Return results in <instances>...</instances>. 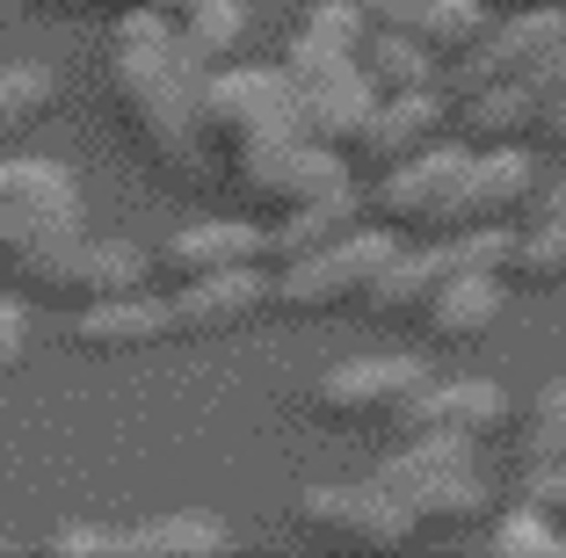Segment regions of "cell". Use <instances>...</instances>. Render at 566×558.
<instances>
[{"label":"cell","instance_id":"obj_26","mask_svg":"<svg viewBox=\"0 0 566 558\" xmlns=\"http://www.w3.org/2000/svg\"><path fill=\"white\" fill-rule=\"evenodd\" d=\"M175 22V44L189 51V66H226V59H233V44L240 36H248V8H240V0H189L182 15H167Z\"/></svg>","mask_w":566,"mask_h":558},{"label":"cell","instance_id":"obj_10","mask_svg":"<svg viewBox=\"0 0 566 558\" xmlns=\"http://www.w3.org/2000/svg\"><path fill=\"white\" fill-rule=\"evenodd\" d=\"M298 529L313 544H334V551H400L407 523L400 508L385 501L378 478H349V486H305L298 493Z\"/></svg>","mask_w":566,"mask_h":558},{"label":"cell","instance_id":"obj_15","mask_svg":"<svg viewBox=\"0 0 566 558\" xmlns=\"http://www.w3.org/2000/svg\"><path fill=\"white\" fill-rule=\"evenodd\" d=\"M537 197V167L531 146H486L465 160V181H458V203H450V232H486L523 218Z\"/></svg>","mask_w":566,"mask_h":558},{"label":"cell","instance_id":"obj_2","mask_svg":"<svg viewBox=\"0 0 566 558\" xmlns=\"http://www.w3.org/2000/svg\"><path fill=\"white\" fill-rule=\"evenodd\" d=\"M385 501L400 508L407 537H465L494 515V486L480 472V443H458V435H400V450L378 464Z\"/></svg>","mask_w":566,"mask_h":558},{"label":"cell","instance_id":"obj_24","mask_svg":"<svg viewBox=\"0 0 566 558\" xmlns=\"http://www.w3.org/2000/svg\"><path fill=\"white\" fill-rule=\"evenodd\" d=\"M356 73L370 81V95H407V87L436 81V59L407 30H364V44H356Z\"/></svg>","mask_w":566,"mask_h":558},{"label":"cell","instance_id":"obj_30","mask_svg":"<svg viewBox=\"0 0 566 558\" xmlns=\"http://www.w3.org/2000/svg\"><path fill=\"white\" fill-rule=\"evenodd\" d=\"M486 551H566V529L537 508H509L501 523H486Z\"/></svg>","mask_w":566,"mask_h":558},{"label":"cell","instance_id":"obj_14","mask_svg":"<svg viewBox=\"0 0 566 558\" xmlns=\"http://www.w3.org/2000/svg\"><path fill=\"white\" fill-rule=\"evenodd\" d=\"M509 392H501L494 378H421L415 399H407L400 413H392V428L400 435H458V443H486L494 428H509Z\"/></svg>","mask_w":566,"mask_h":558},{"label":"cell","instance_id":"obj_25","mask_svg":"<svg viewBox=\"0 0 566 558\" xmlns=\"http://www.w3.org/2000/svg\"><path fill=\"white\" fill-rule=\"evenodd\" d=\"M501 283H516V291H566V218L559 211H545L531 232H509Z\"/></svg>","mask_w":566,"mask_h":558},{"label":"cell","instance_id":"obj_23","mask_svg":"<svg viewBox=\"0 0 566 558\" xmlns=\"http://www.w3.org/2000/svg\"><path fill=\"white\" fill-rule=\"evenodd\" d=\"M486 22H494V8H486V0H421L415 22H407V36H415V44L436 59V73H443V66H458V59L480 44Z\"/></svg>","mask_w":566,"mask_h":558},{"label":"cell","instance_id":"obj_31","mask_svg":"<svg viewBox=\"0 0 566 558\" xmlns=\"http://www.w3.org/2000/svg\"><path fill=\"white\" fill-rule=\"evenodd\" d=\"M44 551H59V558H124V529H59Z\"/></svg>","mask_w":566,"mask_h":558},{"label":"cell","instance_id":"obj_27","mask_svg":"<svg viewBox=\"0 0 566 558\" xmlns=\"http://www.w3.org/2000/svg\"><path fill=\"white\" fill-rule=\"evenodd\" d=\"M51 102H59L51 66H0V152L36 131V124L51 116Z\"/></svg>","mask_w":566,"mask_h":558},{"label":"cell","instance_id":"obj_19","mask_svg":"<svg viewBox=\"0 0 566 558\" xmlns=\"http://www.w3.org/2000/svg\"><path fill=\"white\" fill-rule=\"evenodd\" d=\"M73 341H81L87 356H138V348L175 341V334H167V297H153V291L95 297V305L73 313Z\"/></svg>","mask_w":566,"mask_h":558},{"label":"cell","instance_id":"obj_38","mask_svg":"<svg viewBox=\"0 0 566 558\" xmlns=\"http://www.w3.org/2000/svg\"><path fill=\"white\" fill-rule=\"evenodd\" d=\"M486 8L501 15V8H566V0H486Z\"/></svg>","mask_w":566,"mask_h":558},{"label":"cell","instance_id":"obj_33","mask_svg":"<svg viewBox=\"0 0 566 558\" xmlns=\"http://www.w3.org/2000/svg\"><path fill=\"white\" fill-rule=\"evenodd\" d=\"M349 8H356V22H364V30H407L421 0H349Z\"/></svg>","mask_w":566,"mask_h":558},{"label":"cell","instance_id":"obj_41","mask_svg":"<svg viewBox=\"0 0 566 558\" xmlns=\"http://www.w3.org/2000/svg\"><path fill=\"white\" fill-rule=\"evenodd\" d=\"M15 362H22V356H8V348H0V370H15Z\"/></svg>","mask_w":566,"mask_h":558},{"label":"cell","instance_id":"obj_39","mask_svg":"<svg viewBox=\"0 0 566 558\" xmlns=\"http://www.w3.org/2000/svg\"><path fill=\"white\" fill-rule=\"evenodd\" d=\"M138 8H160V15H182L189 0H138Z\"/></svg>","mask_w":566,"mask_h":558},{"label":"cell","instance_id":"obj_22","mask_svg":"<svg viewBox=\"0 0 566 558\" xmlns=\"http://www.w3.org/2000/svg\"><path fill=\"white\" fill-rule=\"evenodd\" d=\"M218 551H233V529L203 508H175L124 529V558H218Z\"/></svg>","mask_w":566,"mask_h":558},{"label":"cell","instance_id":"obj_17","mask_svg":"<svg viewBox=\"0 0 566 558\" xmlns=\"http://www.w3.org/2000/svg\"><path fill=\"white\" fill-rule=\"evenodd\" d=\"M450 138L472 146V152H486V146H531V138H537V95L523 81L450 87Z\"/></svg>","mask_w":566,"mask_h":558},{"label":"cell","instance_id":"obj_13","mask_svg":"<svg viewBox=\"0 0 566 558\" xmlns=\"http://www.w3.org/2000/svg\"><path fill=\"white\" fill-rule=\"evenodd\" d=\"M269 305V269H218V276H182L167 291V334L175 341H218V334H240L254 313Z\"/></svg>","mask_w":566,"mask_h":558},{"label":"cell","instance_id":"obj_8","mask_svg":"<svg viewBox=\"0 0 566 558\" xmlns=\"http://www.w3.org/2000/svg\"><path fill=\"white\" fill-rule=\"evenodd\" d=\"M334 181H356L349 175V152L319 146L313 131H291V138H262V146L233 152V189L248 211H291V203L319 197V189H334Z\"/></svg>","mask_w":566,"mask_h":558},{"label":"cell","instance_id":"obj_5","mask_svg":"<svg viewBox=\"0 0 566 558\" xmlns=\"http://www.w3.org/2000/svg\"><path fill=\"white\" fill-rule=\"evenodd\" d=\"M465 160H472V146L436 138V146L378 167V189L364 197V218L385 225V232H400V240H436V232H450V203H458Z\"/></svg>","mask_w":566,"mask_h":558},{"label":"cell","instance_id":"obj_34","mask_svg":"<svg viewBox=\"0 0 566 558\" xmlns=\"http://www.w3.org/2000/svg\"><path fill=\"white\" fill-rule=\"evenodd\" d=\"M531 146H545V152H566V87L545 102V109H537V138H531Z\"/></svg>","mask_w":566,"mask_h":558},{"label":"cell","instance_id":"obj_16","mask_svg":"<svg viewBox=\"0 0 566 558\" xmlns=\"http://www.w3.org/2000/svg\"><path fill=\"white\" fill-rule=\"evenodd\" d=\"M443 124H450V95L436 81L429 87H407V95H378V102H370V116H364V131H356V146H349V160L392 167V160H407V152L436 146Z\"/></svg>","mask_w":566,"mask_h":558},{"label":"cell","instance_id":"obj_3","mask_svg":"<svg viewBox=\"0 0 566 558\" xmlns=\"http://www.w3.org/2000/svg\"><path fill=\"white\" fill-rule=\"evenodd\" d=\"M400 246V232L385 225H356L342 232L334 246H319V254H298V262L269 269V313L283 319H334V313H356L370 291V276L385 269V254Z\"/></svg>","mask_w":566,"mask_h":558},{"label":"cell","instance_id":"obj_20","mask_svg":"<svg viewBox=\"0 0 566 558\" xmlns=\"http://www.w3.org/2000/svg\"><path fill=\"white\" fill-rule=\"evenodd\" d=\"M501 297H509V283H501L494 269H465V276L436 283V297L421 305L415 327L436 334V341H450V348H472V341H486V334H494Z\"/></svg>","mask_w":566,"mask_h":558},{"label":"cell","instance_id":"obj_4","mask_svg":"<svg viewBox=\"0 0 566 558\" xmlns=\"http://www.w3.org/2000/svg\"><path fill=\"white\" fill-rule=\"evenodd\" d=\"M305 131L298 95L283 81V66H211L197 87V138L233 160V152L262 146V138H291Z\"/></svg>","mask_w":566,"mask_h":558},{"label":"cell","instance_id":"obj_6","mask_svg":"<svg viewBox=\"0 0 566 558\" xmlns=\"http://www.w3.org/2000/svg\"><path fill=\"white\" fill-rule=\"evenodd\" d=\"M81 218H87L81 181L59 160H0V262L8 269L81 232Z\"/></svg>","mask_w":566,"mask_h":558},{"label":"cell","instance_id":"obj_21","mask_svg":"<svg viewBox=\"0 0 566 558\" xmlns=\"http://www.w3.org/2000/svg\"><path fill=\"white\" fill-rule=\"evenodd\" d=\"M248 262H262V225H248V218H203V225L175 232V240L160 246V269L175 283L182 276H218V269H248Z\"/></svg>","mask_w":566,"mask_h":558},{"label":"cell","instance_id":"obj_18","mask_svg":"<svg viewBox=\"0 0 566 558\" xmlns=\"http://www.w3.org/2000/svg\"><path fill=\"white\" fill-rule=\"evenodd\" d=\"M356 225H364V189H356V181H334V189H319V197L276 211V225L262 232V262L283 269V262H298V254L334 246L342 232H356Z\"/></svg>","mask_w":566,"mask_h":558},{"label":"cell","instance_id":"obj_1","mask_svg":"<svg viewBox=\"0 0 566 558\" xmlns=\"http://www.w3.org/2000/svg\"><path fill=\"white\" fill-rule=\"evenodd\" d=\"M109 87H117V109L132 124V138L153 152L160 167L189 175L203 160L197 138V87L203 66H189V51L175 44V22L160 8H124L117 36H109Z\"/></svg>","mask_w":566,"mask_h":558},{"label":"cell","instance_id":"obj_35","mask_svg":"<svg viewBox=\"0 0 566 558\" xmlns=\"http://www.w3.org/2000/svg\"><path fill=\"white\" fill-rule=\"evenodd\" d=\"M22 305H8V297H0V348H8V356H22Z\"/></svg>","mask_w":566,"mask_h":558},{"label":"cell","instance_id":"obj_11","mask_svg":"<svg viewBox=\"0 0 566 558\" xmlns=\"http://www.w3.org/2000/svg\"><path fill=\"white\" fill-rule=\"evenodd\" d=\"M283 81H291V95H298V116L305 131L319 138V146L349 152L356 131H364L370 116V81L356 73V59H313V51H283Z\"/></svg>","mask_w":566,"mask_h":558},{"label":"cell","instance_id":"obj_37","mask_svg":"<svg viewBox=\"0 0 566 558\" xmlns=\"http://www.w3.org/2000/svg\"><path fill=\"white\" fill-rule=\"evenodd\" d=\"M30 8H36V0H0V30H8V22H22Z\"/></svg>","mask_w":566,"mask_h":558},{"label":"cell","instance_id":"obj_7","mask_svg":"<svg viewBox=\"0 0 566 558\" xmlns=\"http://www.w3.org/2000/svg\"><path fill=\"white\" fill-rule=\"evenodd\" d=\"M22 283H30V297H44V305H95V297H117V291H146V254L124 240H87V232H66L59 246H44V254H30V262L15 269Z\"/></svg>","mask_w":566,"mask_h":558},{"label":"cell","instance_id":"obj_40","mask_svg":"<svg viewBox=\"0 0 566 558\" xmlns=\"http://www.w3.org/2000/svg\"><path fill=\"white\" fill-rule=\"evenodd\" d=\"M545 211H559V218H566V181H559V189L545 197Z\"/></svg>","mask_w":566,"mask_h":558},{"label":"cell","instance_id":"obj_12","mask_svg":"<svg viewBox=\"0 0 566 558\" xmlns=\"http://www.w3.org/2000/svg\"><path fill=\"white\" fill-rule=\"evenodd\" d=\"M566 51V8H501L494 22L480 30V44L458 59V87H480V81H531L545 59Z\"/></svg>","mask_w":566,"mask_h":558},{"label":"cell","instance_id":"obj_9","mask_svg":"<svg viewBox=\"0 0 566 558\" xmlns=\"http://www.w3.org/2000/svg\"><path fill=\"white\" fill-rule=\"evenodd\" d=\"M429 378L415 356H349L313 385V421L327 428H392V413Z\"/></svg>","mask_w":566,"mask_h":558},{"label":"cell","instance_id":"obj_28","mask_svg":"<svg viewBox=\"0 0 566 558\" xmlns=\"http://www.w3.org/2000/svg\"><path fill=\"white\" fill-rule=\"evenodd\" d=\"M559 464H566V378H552L523 421V472H559Z\"/></svg>","mask_w":566,"mask_h":558},{"label":"cell","instance_id":"obj_29","mask_svg":"<svg viewBox=\"0 0 566 558\" xmlns=\"http://www.w3.org/2000/svg\"><path fill=\"white\" fill-rule=\"evenodd\" d=\"M356 44H364V22L349 0H319L291 36V51H313V59H356Z\"/></svg>","mask_w":566,"mask_h":558},{"label":"cell","instance_id":"obj_36","mask_svg":"<svg viewBox=\"0 0 566 558\" xmlns=\"http://www.w3.org/2000/svg\"><path fill=\"white\" fill-rule=\"evenodd\" d=\"M51 8H66V15H124L138 0H51Z\"/></svg>","mask_w":566,"mask_h":558},{"label":"cell","instance_id":"obj_32","mask_svg":"<svg viewBox=\"0 0 566 558\" xmlns=\"http://www.w3.org/2000/svg\"><path fill=\"white\" fill-rule=\"evenodd\" d=\"M523 508H537L545 523L566 529V464L559 472H523Z\"/></svg>","mask_w":566,"mask_h":558}]
</instances>
